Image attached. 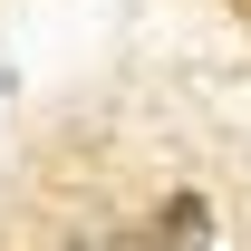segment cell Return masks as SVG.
<instances>
[{
	"mask_svg": "<svg viewBox=\"0 0 251 251\" xmlns=\"http://www.w3.org/2000/svg\"><path fill=\"white\" fill-rule=\"evenodd\" d=\"M135 251H213V213H203L193 193H174V203L145 222V242H135Z\"/></svg>",
	"mask_w": 251,
	"mask_h": 251,
	"instance_id": "6da1fadb",
	"label": "cell"
}]
</instances>
